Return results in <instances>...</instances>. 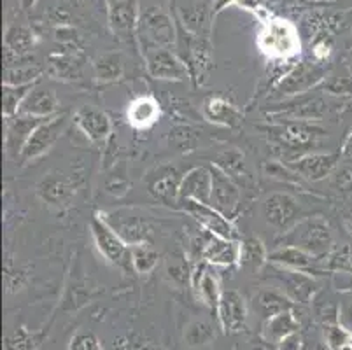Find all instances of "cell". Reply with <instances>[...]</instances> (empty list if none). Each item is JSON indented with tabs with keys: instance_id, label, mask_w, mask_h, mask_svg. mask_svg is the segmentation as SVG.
I'll list each match as a JSON object with an SVG mask.
<instances>
[{
	"instance_id": "cell-1",
	"label": "cell",
	"mask_w": 352,
	"mask_h": 350,
	"mask_svg": "<svg viewBox=\"0 0 352 350\" xmlns=\"http://www.w3.org/2000/svg\"><path fill=\"white\" fill-rule=\"evenodd\" d=\"M256 46L270 62H289L302 51L298 27L283 18L265 19L256 37Z\"/></svg>"
},
{
	"instance_id": "cell-2",
	"label": "cell",
	"mask_w": 352,
	"mask_h": 350,
	"mask_svg": "<svg viewBox=\"0 0 352 350\" xmlns=\"http://www.w3.org/2000/svg\"><path fill=\"white\" fill-rule=\"evenodd\" d=\"M277 245L298 247L314 258L324 259L335 249V235L328 221L321 216H310L303 217L286 233H280Z\"/></svg>"
},
{
	"instance_id": "cell-3",
	"label": "cell",
	"mask_w": 352,
	"mask_h": 350,
	"mask_svg": "<svg viewBox=\"0 0 352 350\" xmlns=\"http://www.w3.org/2000/svg\"><path fill=\"white\" fill-rule=\"evenodd\" d=\"M177 18V16H175ZM175 53L179 54L184 65L188 67L190 79L195 86H206L209 81V76L214 69L212 46L209 39L195 34L190 28L179 21L177 18V43H175Z\"/></svg>"
},
{
	"instance_id": "cell-4",
	"label": "cell",
	"mask_w": 352,
	"mask_h": 350,
	"mask_svg": "<svg viewBox=\"0 0 352 350\" xmlns=\"http://www.w3.org/2000/svg\"><path fill=\"white\" fill-rule=\"evenodd\" d=\"M335 96L300 95L284 104H275L267 111L268 121H310L319 123L338 111Z\"/></svg>"
},
{
	"instance_id": "cell-5",
	"label": "cell",
	"mask_w": 352,
	"mask_h": 350,
	"mask_svg": "<svg viewBox=\"0 0 352 350\" xmlns=\"http://www.w3.org/2000/svg\"><path fill=\"white\" fill-rule=\"evenodd\" d=\"M259 130L279 147L298 153L318 147L328 135L324 128L310 121H270V124L259 127Z\"/></svg>"
},
{
	"instance_id": "cell-6",
	"label": "cell",
	"mask_w": 352,
	"mask_h": 350,
	"mask_svg": "<svg viewBox=\"0 0 352 350\" xmlns=\"http://www.w3.org/2000/svg\"><path fill=\"white\" fill-rule=\"evenodd\" d=\"M177 43V18L165 4L151 6L140 12L139 44L144 50L149 47H175Z\"/></svg>"
},
{
	"instance_id": "cell-7",
	"label": "cell",
	"mask_w": 352,
	"mask_h": 350,
	"mask_svg": "<svg viewBox=\"0 0 352 350\" xmlns=\"http://www.w3.org/2000/svg\"><path fill=\"white\" fill-rule=\"evenodd\" d=\"M89 231H91V239H94L98 254L109 265L116 266V268L123 270V272L133 270L130 243L124 242L123 237L111 226V223L105 219L104 212H95L94 216H91V219H89Z\"/></svg>"
},
{
	"instance_id": "cell-8",
	"label": "cell",
	"mask_w": 352,
	"mask_h": 350,
	"mask_svg": "<svg viewBox=\"0 0 352 350\" xmlns=\"http://www.w3.org/2000/svg\"><path fill=\"white\" fill-rule=\"evenodd\" d=\"M328 69L319 62H298L280 77L274 91L279 98H294L305 95L310 89L318 88L326 81Z\"/></svg>"
},
{
	"instance_id": "cell-9",
	"label": "cell",
	"mask_w": 352,
	"mask_h": 350,
	"mask_svg": "<svg viewBox=\"0 0 352 350\" xmlns=\"http://www.w3.org/2000/svg\"><path fill=\"white\" fill-rule=\"evenodd\" d=\"M107 2V25L120 43L132 47L139 44L140 0H105Z\"/></svg>"
},
{
	"instance_id": "cell-10",
	"label": "cell",
	"mask_w": 352,
	"mask_h": 350,
	"mask_svg": "<svg viewBox=\"0 0 352 350\" xmlns=\"http://www.w3.org/2000/svg\"><path fill=\"white\" fill-rule=\"evenodd\" d=\"M70 121L72 120L69 118V114H63V112L62 114L51 116L46 121H43L39 127L35 128L34 133L30 135L28 142L25 144L20 158H18L20 165H30V163L46 156L53 149L54 144L58 142L60 137L65 133Z\"/></svg>"
},
{
	"instance_id": "cell-11",
	"label": "cell",
	"mask_w": 352,
	"mask_h": 350,
	"mask_svg": "<svg viewBox=\"0 0 352 350\" xmlns=\"http://www.w3.org/2000/svg\"><path fill=\"white\" fill-rule=\"evenodd\" d=\"M265 268H267V272L270 274V277L277 281L280 291H283L294 305H309L312 303L314 298L318 296V281H316L310 274H307V272L284 268V266L272 265V263H268Z\"/></svg>"
},
{
	"instance_id": "cell-12",
	"label": "cell",
	"mask_w": 352,
	"mask_h": 350,
	"mask_svg": "<svg viewBox=\"0 0 352 350\" xmlns=\"http://www.w3.org/2000/svg\"><path fill=\"white\" fill-rule=\"evenodd\" d=\"M261 214L268 226L277 230L279 233H286L296 223L303 219L302 207L298 200L289 193L275 191L267 195L261 201Z\"/></svg>"
},
{
	"instance_id": "cell-13",
	"label": "cell",
	"mask_w": 352,
	"mask_h": 350,
	"mask_svg": "<svg viewBox=\"0 0 352 350\" xmlns=\"http://www.w3.org/2000/svg\"><path fill=\"white\" fill-rule=\"evenodd\" d=\"M177 207L182 212H186L188 216L193 217L204 231L210 233V235L221 237L226 240H242L239 235V230L233 224V219L226 217L225 214H221L219 210L209 204H201L197 200H181L177 201Z\"/></svg>"
},
{
	"instance_id": "cell-14",
	"label": "cell",
	"mask_w": 352,
	"mask_h": 350,
	"mask_svg": "<svg viewBox=\"0 0 352 350\" xmlns=\"http://www.w3.org/2000/svg\"><path fill=\"white\" fill-rule=\"evenodd\" d=\"M142 60L146 72L158 81L181 83L190 79L188 67L184 65L179 54L168 47H149L142 51Z\"/></svg>"
},
{
	"instance_id": "cell-15",
	"label": "cell",
	"mask_w": 352,
	"mask_h": 350,
	"mask_svg": "<svg viewBox=\"0 0 352 350\" xmlns=\"http://www.w3.org/2000/svg\"><path fill=\"white\" fill-rule=\"evenodd\" d=\"M74 124L81 130L88 142L97 147L107 146L111 135H113V121L107 116V112L95 105H81L72 116Z\"/></svg>"
},
{
	"instance_id": "cell-16",
	"label": "cell",
	"mask_w": 352,
	"mask_h": 350,
	"mask_svg": "<svg viewBox=\"0 0 352 350\" xmlns=\"http://www.w3.org/2000/svg\"><path fill=\"white\" fill-rule=\"evenodd\" d=\"M35 191H37V197L50 208L65 210L72 205L78 189H76V182L69 175L62 172H50L37 182Z\"/></svg>"
},
{
	"instance_id": "cell-17",
	"label": "cell",
	"mask_w": 352,
	"mask_h": 350,
	"mask_svg": "<svg viewBox=\"0 0 352 350\" xmlns=\"http://www.w3.org/2000/svg\"><path fill=\"white\" fill-rule=\"evenodd\" d=\"M340 158V153H305L286 165L305 181L321 182L337 170Z\"/></svg>"
},
{
	"instance_id": "cell-18",
	"label": "cell",
	"mask_w": 352,
	"mask_h": 350,
	"mask_svg": "<svg viewBox=\"0 0 352 350\" xmlns=\"http://www.w3.org/2000/svg\"><path fill=\"white\" fill-rule=\"evenodd\" d=\"M210 172H212V193H210L209 205H212L216 210L225 214L230 219H235L240 210V201H242L240 186L216 165L210 166Z\"/></svg>"
},
{
	"instance_id": "cell-19",
	"label": "cell",
	"mask_w": 352,
	"mask_h": 350,
	"mask_svg": "<svg viewBox=\"0 0 352 350\" xmlns=\"http://www.w3.org/2000/svg\"><path fill=\"white\" fill-rule=\"evenodd\" d=\"M217 319H219L221 329L225 333L242 331L248 324L249 307L244 294L236 289H225L217 305Z\"/></svg>"
},
{
	"instance_id": "cell-20",
	"label": "cell",
	"mask_w": 352,
	"mask_h": 350,
	"mask_svg": "<svg viewBox=\"0 0 352 350\" xmlns=\"http://www.w3.org/2000/svg\"><path fill=\"white\" fill-rule=\"evenodd\" d=\"M47 118H35V116L16 114L12 118H4V149L8 158L18 160L25 144L30 135Z\"/></svg>"
},
{
	"instance_id": "cell-21",
	"label": "cell",
	"mask_w": 352,
	"mask_h": 350,
	"mask_svg": "<svg viewBox=\"0 0 352 350\" xmlns=\"http://www.w3.org/2000/svg\"><path fill=\"white\" fill-rule=\"evenodd\" d=\"M190 284L195 296L201 303H206L210 310H217V305H219V300L225 289H221V281L212 270V265L200 259V263H197L193 270H191Z\"/></svg>"
},
{
	"instance_id": "cell-22",
	"label": "cell",
	"mask_w": 352,
	"mask_h": 350,
	"mask_svg": "<svg viewBox=\"0 0 352 350\" xmlns=\"http://www.w3.org/2000/svg\"><path fill=\"white\" fill-rule=\"evenodd\" d=\"M201 116H204V120L216 127L232 128V130L239 128L244 120V114L236 107L235 102L223 95L207 96L201 104Z\"/></svg>"
},
{
	"instance_id": "cell-23",
	"label": "cell",
	"mask_w": 352,
	"mask_h": 350,
	"mask_svg": "<svg viewBox=\"0 0 352 350\" xmlns=\"http://www.w3.org/2000/svg\"><path fill=\"white\" fill-rule=\"evenodd\" d=\"M200 259L212 266H235L240 259V240H226L207 233L200 249Z\"/></svg>"
},
{
	"instance_id": "cell-24",
	"label": "cell",
	"mask_w": 352,
	"mask_h": 350,
	"mask_svg": "<svg viewBox=\"0 0 352 350\" xmlns=\"http://www.w3.org/2000/svg\"><path fill=\"white\" fill-rule=\"evenodd\" d=\"M321 261L322 259L314 258L312 254L293 245H279L275 250L268 252V263H272V265L307 272L310 275L322 272Z\"/></svg>"
},
{
	"instance_id": "cell-25",
	"label": "cell",
	"mask_w": 352,
	"mask_h": 350,
	"mask_svg": "<svg viewBox=\"0 0 352 350\" xmlns=\"http://www.w3.org/2000/svg\"><path fill=\"white\" fill-rule=\"evenodd\" d=\"M212 193V172L210 166H195L188 170L181 179L179 186V201L197 200L201 204H209Z\"/></svg>"
},
{
	"instance_id": "cell-26",
	"label": "cell",
	"mask_w": 352,
	"mask_h": 350,
	"mask_svg": "<svg viewBox=\"0 0 352 350\" xmlns=\"http://www.w3.org/2000/svg\"><path fill=\"white\" fill-rule=\"evenodd\" d=\"M162 118V105L153 95L135 96L126 107V123L133 130H149Z\"/></svg>"
},
{
	"instance_id": "cell-27",
	"label": "cell",
	"mask_w": 352,
	"mask_h": 350,
	"mask_svg": "<svg viewBox=\"0 0 352 350\" xmlns=\"http://www.w3.org/2000/svg\"><path fill=\"white\" fill-rule=\"evenodd\" d=\"M37 46V35L27 25H8L4 34L6 63L23 60Z\"/></svg>"
},
{
	"instance_id": "cell-28",
	"label": "cell",
	"mask_w": 352,
	"mask_h": 350,
	"mask_svg": "<svg viewBox=\"0 0 352 350\" xmlns=\"http://www.w3.org/2000/svg\"><path fill=\"white\" fill-rule=\"evenodd\" d=\"M39 83L28 93L18 114L35 116V118H51L60 114V100L56 93L50 88H44Z\"/></svg>"
},
{
	"instance_id": "cell-29",
	"label": "cell",
	"mask_w": 352,
	"mask_h": 350,
	"mask_svg": "<svg viewBox=\"0 0 352 350\" xmlns=\"http://www.w3.org/2000/svg\"><path fill=\"white\" fill-rule=\"evenodd\" d=\"M252 308L263 320L283 312L294 310V303L280 291L279 287H265L259 289L252 296Z\"/></svg>"
},
{
	"instance_id": "cell-30",
	"label": "cell",
	"mask_w": 352,
	"mask_h": 350,
	"mask_svg": "<svg viewBox=\"0 0 352 350\" xmlns=\"http://www.w3.org/2000/svg\"><path fill=\"white\" fill-rule=\"evenodd\" d=\"M181 179L182 175H179L175 168H170V166L160 168L158 173L149 181V193L163 204L177 205Z\"/></svg>"
},
{
	"instance_id": "cell-31",
	"label": "cell",
	"mask_w": 352,
	"mask_h": 350,
	"mask_svg": "<svg viewBox=\"0 0 352 350\" xmlns=\"http://www.w3.org/2000/svg\"><path fill=\"white\" fill-rule=\"evenodd\" d=\"M95 81L98 85H111L121 81L126 72L123 54L120 51H107L94 60Z\"/></svg>"
},
{
	"instance_id": "cell-32",
	"label": "cell",
	"mask_w": 352,
	"mask_h": 350,
	"mask_svg": "<svg viewBox=\"0 0 352 350\" xmlns=\"http://www.w3.org/2000/svg\"><path fill=\"white\" fill-rule=\"evenodd\" d=\"M217 168L223 170V172L232 177L236 184H249L251 182V173L248 170V162H245L244 153L236 147H230V149L223 151V153L217 154L216 162L212 163Z\"/></svg>"
},
{
	"instance_id": "cell-33",
	"label": "cell",
	"mask_w": 352,
	"mask_h": 350,
	"mask_svg": "<svg viewBox=\"0 0 352 350\" xmlns=\"http://www.w3.org/2000/svg\"><path fill=\"white\" fill-rule=\"evenodd\" d=\"M81 60L76 54L54 53L47 58L46 74L56 81H78V79H81Z\"/></svg>"
},
{
	"instance_id": "cell-34",
	"label": "cell",
	"mask_w": 352,
	"mask_h": 350,
	"mask_svg": "<svg viewBox=\"0 0 352 350\" xmlns=\"http://www.w3.org/2000/svg\"><path fill=\"white\" fill-rule=\"evenodd\" d=\"M268 265V252L265 243L256 237H245L240 240L239 266L249 274H258Z\"/></svg>"
},
{
	"instance_id": "cell-35",
	"label": "cell",
	"mask_w": 352,
	"mask_h": 350,
	"mask_svg": "<svg viewBox=\"0 0 352 350\" xmlns=\"http://www.w3.org/2000/svg\"><path fill=\"white\" fill-rule=\"evenodd\" d=\"M300 322L298 319L294 317L293 310L289 312H283L279 316H274L270 319L263 320V329H261V336L267 338L268 342H272L274 345H277L279 342H283L287 336L298 333Z\"/></svg>"
},
{
	"instance_id": "cell-36",
	"label": "cell",
	"mask_w": 352,
	"mask_h": 350,
	"mask_svg": "<svg viewBox=\"0 0 352 350\" xmlns=\"http://www.w3.org/2000/svg\"><path fill=\"white\" fill-rule=\"evenodd\" d=\"M113 217H116L113 214ZM113 226V224H111ZM114 230L123 237V240L130 245H135V243H142L149 240L151 237V226L144 217L140 216H120L116 217V226H113Z\"/></svg>"
},
{
	"instance_id": "cell-37",
	"label": "cell",
	"mask_w": 352,
	"mask_h": 350,
	"mask_svg": "<svg viewBox=\"0 0 352 350\" xmlns=\"http://www.w3.org/2000/svg\"><path fill=\"white\" fill-rule=\"evenodd\" d=\"M44 70L39 65L30 62H21V63H11L6 65L4 70V85L12 86H27L35 85L41 81Z\"/></svg>"
},
{
	"instance_id": "cell-38",
	"label": "cell",
	"mask_w": 352,
	"mask_h": 350,
	"mask_svg": "<svg viewBox=\"0 0 352 350\" xmlns=\"http://www.w3.org/2000/svg\"><path fill=\"white\" fill-rule=\"evenodd\" d=\"M95 296H97V291H95V287H89L88 282L74 281L67 287L65 294H63L62 310H65V312H76V310L82 308L85 305H88Z\"/></svg>"
},
{
	"instance_id": "cell-39",
	"label": "cell",
	"mask_w": 352,
	"mask_h": 350,
	"mask_svg": "<svg viewBox=\"0 0 352 350\" xmlns=\"http://www.w3.org/2000/svg\"><path fill=\"white\" fill-rule=\"evenodd\" d=\"M132 252V268L139 275L153 274L160 265V252L149 245V242L130 245Z\"/></svg>"
},
{
	"instance_id": "cell-40",
	"label": "cell",
	"mask_w": 352,
	"mask_h": 350,
	"mask_svg": "<svg viewBox=\"0 0 352 350\" xmlns=\"http://www.w3.org/2000/svg\"><path fill=\"white\" fill-rule=\"evenodd\" d=\"M35 85H37V83H35ZM35 85H2V116H4V118H12V116L18 114L21 109V104H23L27 95L32 91V88H34Z\"/></svg>"
},
{
	"instance_id": "cell-41",
	"label": "cell",
	"mask_w": 352,
	"mask_h": 350,
	"mask_svg": "<svg viewBox=\"0 0 352 350\" xmlns=\"http://www.w3.org/2000/svg\"><path fill=\"white\" fill-rule=\"evenodd\" d=\"M322 272L333 274H352V243H344L333 249L321 261Z\"/></svg>"
},
{
	"instance_id": "cell-42",
	"label": "cell",
	"mask_w": 352,
	"mask_h": 350,
	"mask_svg": "<svg viewBox=\"0 0 352 350\" xmlns=\"http://www.w3.org/2000/svg\"><path fill=\"white\" fill-rule=\"evenodd\" d=\"M214 340H216V327H214L209 320H191V322L184 327V342H186V345L204 347L209 345Z\"/></svg>"
},
{
	"instance_id": "cell-43",
	"label": "cell",
	"mask_w": 352,
	"mask_h": 350,
	"mask_svg": "<svg viewBox=\"0 0 352 350\" xmlns=\"http://www.w3.org/2000/svg\"><path fill=\"white\" fill-rule=\"evenodd\" d=\"M28 282H30V270H28V266H14L12 265V259L8 256L4 266L6 293H20L21 289L27 287Z\"/></svg>"
},
{
	"instance_id": "cell-44",
	"label": "cell",
	"mask_w": 352,
	"mask_h": 350,
	"mask_svg": "<svg viewBox=\"0 0 352 350\" xmlns=\"http://www.w3.org/2000/svg\"><path fill=\"white\" fill-rule=\"evenodd\" d=\"M41 335L32 333L28 327L20 326L12 329L4 338V350H37Z\"/></svg>"
},
{
	"instance_id": "cell-45",
	"label": "cell",
	"mask_w": 352,
	"mask_h": 350,
	"mask_svg": "<svg viewBox=\"0 0 352 350\" xmlns=\"http://www.w3.org/2000/svg\"><path fill=\"white\" fill-rule=\"evenodd\" d=\"M322 91L335 98H352V76H329L321 85Z\"/></svg>"
},
{
	"instance_id": "cell-46",
	"label": "cell",
	"mask_w": 352,
	"mask_h": 350,
	"mask_svg": "<svg viewBox=\"0 0 352 350\" xmlns=\"http://www.w3.org/2000/svg\"><path fill=\"white\" fill-rule=\"evenodd\" d=\"M310 50H312V58L316 62L326 63L333 53V37L331 35H319V37L312 39Z\"/></svg>"
},
{
	"instance_id": "cell-47",
	"label": "cell",
	"mask_w": 352,
	"mask_h": 350,
	"mask_svg": "<svg viewBox=\"0 0 352 350\" xmlns=\"http://www.w3.org/2000/svg\"><path fill=\"white\" fill-rule=\"evenodd\" d=\"M165 272L166 277L170 278V282L177 285H184L186 282L191 281V272L188 270V265L182 259H170Z\"/></svg>"
},
{
	"instance_id": "cell-48",
	"label": "cell",
	"mask_w": 352,
	"mask_h": 350,
	"mask_svg": "<svg viewBox=\"0 0 352 350\" xmlns=\"http://www.w3.org/2000/svg\"><path fill=\"white\" fill-rule=\"evenodd\" d=\"M69 350H102V345L94 333L79 331L70 340Z\"/></svg>"
},
{
	"instance_id": "cell-49",
	"label": "cell",
	"mask_w": 352,
	"mask_h": 350,
	"mask_svg": "<svg viewBox=\"0 0 352 350\" xmlns=\"http://www.w3.org/2000/svg\"><path fill=\"white\" fill-rule=\"evenodd\" d=\"M338 324L352 335V293H345L338 301Z\"/></svg>"
},
{
	"instance_id": "cell-50",
	"label": "cell",
	"mask_w": 352,
	"mask_h": 350,
	"mask_svg": "<svg viewBox=\"0 0 352 350\" xmlns=\"http://www.w3.org/2000/svg\"><path fill=\"white\" fill-rule=\"evenodd\" d=\"M126 172L120 173V175H109L107 182H105V191L114 195V197H123L126 195L128 188H130V182L126 181Z\"/></svg>"
},
{
	"instance_id": "cell-51",
	"label": "cell",
	"mask_w": 352,
	"mask_h": 350,
	"mask_svg": "<svg viewBox=\"0 0 352 350\" xmlns=\"http://www.w3.org/2000/svg\"><path fill=\"white\" fill-rule=\"evenodd\" d=\"M172 137H174V144L179 147V149H193L195 139L193 131L186 127H181V128H175L174 131H170Z\"/></svg>"
},
{
	"instance_id": "cell-52",
	"label": "cell",
	"mask_w": 352,
	"mask_h": 350,
	"mask_svg": "<svg viewBox=\"0 0 352 350\" xmlns=\"http://www.w3.org/2000/svg\"><path fill=\"white\" fill-rule=\"evenodd\" d=\"M275 347L272 342H268L267 338H263L261 335L258 336H251V338L245 340L242 343V349L240 350H275Z\"/></svg>"
},
{
	"instance_id": "cell-53",
	"label": "cell",
	"mask_w": 352,
	"mask_h": 350,
	"mask_svg": "<svg viewBox=\"0 0 352 350\" xmlns=\"http://www.w3.org/2000/svg\"><path fill=\"white\" fill-rule=\"evenodd\" d=\"M303 349V340L300 336V333H294V335L287 336L283 342L277 343L275 350H302Z\"/></svg>"
},
{
	"instance_id": "cell-54",
	"label": "cell",
	"mask_w": 352,
	"mask_h": 350,
	"mask_svg": "<svg viewBox=\"0 0 352 350\" xmlns=\"http://www.w3.org/2000/svg\"><path fill=\"white\" fill-rule=\"evenodd\" d=\"M245 2H248V0H216V2H214L212 14L217 16L221 11H223V9L228 8V6H232V4H242V6H244Z\"/></svg>"
},
{
	"instance_id": "cell-55",
	"label": "cell",
	"mask_w": 352,
	"mask_h": 350,
	"mask_svg": "<svg viewBox=\"0 0 352 350\" xmlns=\"http://www.w3.org/2000/svg\"><path fill=\"white\" fill-rule=\"evenodd\" d=\"M340 156H342V160H345V162L352 163V131L347 135V139L344 140V146H342Z\"/></svg>"
},
{
	"instance_id": "cell-56",
	"label": "cell",
	"mask_w": 352,
	"mask_h": 350,
	"mask_svg": "<svg viewBox=\"0 0 352 350\" xmlns=\"http://www.w3.org/2000/svg\"><path fill=\"white\" fill-rule=\"evenodd\" d=\"M37 2H39V0H18V6H20L23 11L28 12V11H32L35 6H37Z\"/></svg>"
},
{
	"instance_id": "cell-57",
	"label": "cell",
	"mask_w": 352,
	"mask_h": 350,
	"mask_svg": "<svg viewBox=\"0 0 352 350\" xmlns=\"http://www.w3.org/2000/svg\"><path fill=\"white\" fill-rule=\"evenodd\" d=\"M347 70H349V74H351V76H352V56L349 58V62H347Z\"/></svg>"
},
{
	"instance_id": "cell-58",
	"label": "cell",
	"mask_w": 352,
	"mask_h": 350,
	"mask_svg": "<svg viewBox=\"0 0 352 350\" xmlns=\"http://www.w3.org/2000/svg\"><path fill=\"white\" fill-rule=\"evenodd\" d=\"M347 230H349V233H351V237H352V219L349 221V224H347Z\"/></svg>"
},
{
	"instance_id": "cell-59",
	"label": "cell",
	"mask_w": 352,
	"mask_h": 350,
	"mask_svg": "<svg viewBox=\"0 0 352 350\" xmlns=\"http://www.w3.org/2000/svg\"><path fill=\"white\" fill-rule=\"evenodd\" d=\"M351 349H352V336H351Z\"/></svg>"
}]
</instances>
